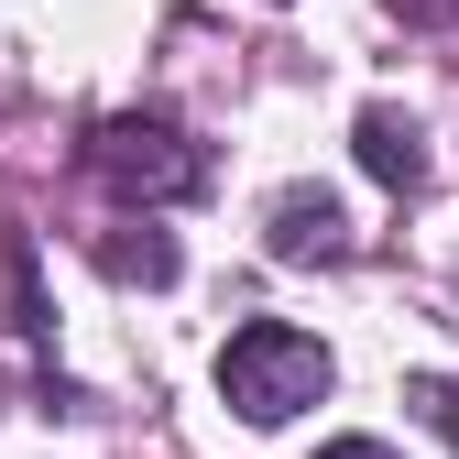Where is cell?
Instances as JSON below:
<instances>
[{
  "label": "cell",
  "mask_w": 459,
  "mask_h": 459,
  "mask_svg": "<svg viewBox=\"0 0 459 459\" xmlns=\"http://www.w3.org/2000/svg\"><path fill=\"white\" fill-rule=\"evenodd\" d=\"M317 459H394V448H383V437H328Z\"/></svg>",
  "instance_id": "5"
},
{
  "label": "cell",
  "mask_w": 459,
  "mask_h": 459,
  "mask_svg": "<svg viewBox=\"0 0 459 459\" xmlns=\"http://www.w3.org/2000/svg\"><path fill=\"white\" fill-rule=\"evenodd\" d=\"M219 394H230L252 427H284V416H307L317 394H328V351H317L307 328H284V317H252V328L219 351Z\"/></svg>",
  "instance_id": "1"
},
{
  "label": "cell",
  "mask_w": 459,
  "mask_h": 459,
  "mask_svg": "<svg viewBox=\"0 0 459 459\" xmlns=\"http://www.w3.org/2000/svg\"><path fill=\"white\" fill-rule=\"evenodd\" d=\"M361 164H372L383 186H416V176H427V153H416V121H405V109H361Z\"/></svg>",
  "instance_id": "4"
},
{
  "label": "cell",
  "mask_w": 459,
  "mask_h": 459,
  "mask_svg": "<svg viewBox=\"0 0 459 459\" xmlns=\"http://www.w3.org/2000/svg\"><path fill=\"white\" fill-rule=\"evenodd\" d=\"M88 164H99V186H109V197H186V186L208 176L197 143H186L176 121H99Z\"/></svg>",
  "instance_id": "2"
},
{
  "label": "cell",
  "mask_w": 459,
  "mask_h": 459,
  "mask_svg": "<svg viewBox=\"0 0 459 459\" xmlns=\"http://www.w3.org/2000/svg\"><path fill=\"white\" fill-rule=\"evenodd\" d=\"M273 252H284V263H339V252H351L339 197H328V186H284V197H273Z\"/></svg>",
  "instance_id": "3"
},
{
  "label": "cell",
  "mask_w": 459,
  "mask_h": 459,
  "mask_svg": "<svg viewBox=\"0 0 459 459\" xmlns=\"http://www.w3.org/2000/svg\"><path fill=\"white\" fill-rule=\"evenodd\" d=\"M437 416H448V427H459V405H448V394H437Z\"/></svg>",
  "instance_id": "6"
}]
</instances>
